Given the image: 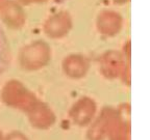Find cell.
I'll use <instances>...</instances> for the list:
<instances>
[{"label":"cell","mask_w":150,"mask_h":140,"mask_svg":"<svg viewBox=\"0 0 150 140\" xmlns=\"http://www.w3.org/2000/svg\"><path fill=\"white\" fill-rule=\"evenodd\" d=\"M2 99L6 105L24 111H28L37 102L33 93L17 81L8 82L6 84L3 89Z\"/></svg>","instance_id":"1"},{"label":"cell","mask_w":150,"mask_h":140,"mask_svg":"<svg viewBox=\"0 0 150 140\" xmlns=\"http://www.w3.org/2000/svg\"><path fill=\"white\" fill-rule=\"evenodd\" d=\"M50 60V49L44 43H37L24 48L20 55V61L23 69L38 70Z\"/></svg>","instance_id":"2"},{"label":"cell","mask_w":150,"mask_h":140,"mask_svg":"<svg viewBox=\"0 0 150 140\" xmlns=\"http://www.w3.org/2000/svg\"><path fill=\"white\" fill-rule=\"evenodd\" d=\"M116 117V110L105 107L93 123L90 124L87 131L88 140H105L112 130Z\"/></svg>","instance_id":"3"},{"label":"cell","mask_w":150,"mask_h":140,"mask_svg":"<svg viewBox=\"0 0 150 140\" xmlns=\"http://www.w3.org/2000/svg\"><path fill=\"white\" fill-rule=\"evenodd\" d=\"M108 140H130V109L124 104L116 110V117L112 130L108 134Z\"/></svg>","instance_id":"4"},{"label":"cell","mask_w":150,"mask_h":140,"mask_svg":"<svg viewBox=\"0 0 150 140\" xmlns=\"http://www.w3.org/2000/svg\"><path fill=\"white\" fill-rule=\"evenodd\" d=\"M96 113V104L90 98H81L71 108L69 115L75 125L87 127L93 120Z\"/></svg>","instance_id":"5"},{"label":"cell","mask_w":150,"mask_h":140,"mask_svg":"<svg viewBox=\"0 0 150 140\" xmlns=\"http://www.w3.org/2000/svg\"><path fill=\"white\" fill-rule=\"evenodd\" d=\"M27 112L29 123L35 129L47 130L55 123V115L46 104L35 102Z\"/></svg>","instance_id":"6"},{"label":"cell","mask_w":150,"mask_h":140,"mask_svg":"<svg viewBox=\"0 0 150 140\" xmlns=\"http://www.w3.org/2000/svg\"><path fill=\"white\" fill-rule=\"evenodd\" d=\"M63 68L68 76L72 78H80L87 74L89 70V63L82 56L71 55L64 60Z\"/></svg>","instance_id":"7"},{"label":"cell","mask_w":150,"mask_h":140,"mask_svg":"<svg viewBox=\"0 0 150 140\" xmlns=\"http://www.w3.org/2000/svg\"><path fill=\"white\" fill-rule=\"evenodd\" d=\"M102 73L108 78L117 77L121 70V59L120 56L115 52H110L103 56L101 63Z\"/></svg>","instance_id":"8"},{"label":"cell","mask_w":150,"mask_h":140,"mask_svg":"<svg viewBox=\"0 0 150 140\" xmlns=\"http://www.w3.org/2000/svg\"><path fill=\"white\" fill-rule=\"evenodd\" d=\"M12 62V50L8 38L0 26V76L9 68Z\"/></svg>","instance_id":"9"},{"label":"cell","mask_w":150,"mask_h":140,"mask_svg":"<svg viewBox=\"0 0 150 140\" xmlns=\"http://www.w3.org/2000/svg\"><path fill=\"white\" fill-rule=\"evenodd\" d=\"M4 140H29V138L20 131H13L4 136Z\"/></svg>","instance_id":"10"},{"label":"cell","mask_w":150,"mask_h":140,"mask_svg":"<svg viewBox=\"0 0 150 140\" xmlns=\"http://www.w3.org/2000/svg\"><path fill=\"white\" fill-rule=\"evenodd\" d=\"M0 140H4V135H3L2 131L0 130Z\"/></svg>","instance_id":"11"}]
</instances>
